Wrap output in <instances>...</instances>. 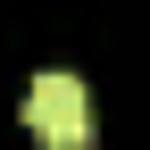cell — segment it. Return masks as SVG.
Returning a JSON list of instances; mask_svg holds the SVG:
<instances>
[{
	"instance_id": "cell-1",
	"label": "cell",
	"mask_w": 150,
	"mask_h": 150,
	"mask_svg": "<svg viewBox=\"0 0 150 150\" xmlns=\"http://www.w3.org/2000/svg\"><path fill=\"white\" fill-rule=\"evenodd\" d=\"M25 125H33L50 150H83V142H92V100H83V75H67V67L33 75V92H25Z\"/></svg>"
}]
</instances>
